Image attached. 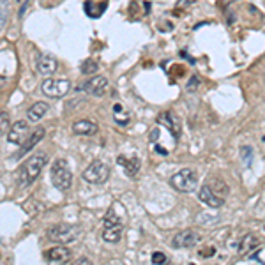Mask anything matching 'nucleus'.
Masks as SVG:
<instances>
[{
    "label": "nucleus",
    "mask_w": 265,
    "mask_h": 265,
    "mask_svg": "<svg viewBox=\"0 0 265 265\" xmlns=\"http://www.w3.org/2000/svg\"><path fill=\"white\" fill-rule=\"evenodd\" d=\"M154 147H156V152H158V154H161V156H168V150H166V148L159 147V145H154Z\"/></svg>",
    "instance_id": "c85d7f7f"
},
{
    "label": "nucleus",
    "mask_w": 265,
    "mask_h": 265,
    "mask_svg": "<svg viewBox=\"0 0 265 265\" xmlns=\"http://www.w3.org/2000/svg\"><path fill=\"white\" fill-rule=\"evenodd\" d=\"M240 154H242V159L246 166H251V161H253V148L251 147H242L240 148Z\"/></svg>",
    "instance_id": "b1692460"
},
{
    "label": "nucleus",
    "mask_w": 265,
    "mask_h": 265,
    "mask_svg": "<svg viewBox=\"0 0 265 265\" xmlns=\"http://www.w3.org/2000/svg\"><path fill=\"white\" fill-rule=\"evenodd\" d=\"M158 122L161 126H164V128L172 132V136H174L175 142H178V138H180V122H178L177 115H175L174 112H164V114H161L158 117Z\"/></svg>",
    "instance_id": "ddd939ff"
},
{
    "label": "nucleus",
    "mask_w": 265,
    "mask_h": 265,
    "mask_svg": "<svg viewBox=\"0 0 265 265\" xmlns=\"http://www.w3.org/2000/svg\"><path fill=\"white\" fill-rule=\"evenodd\" d=\"M8 128H9V115L8 112H2V122H0V129H2V134H8Z\"/></svg>",
    "instance_id": "bb28decb"
},
{
    "label": "nucleus",
    "mask_w": 265,
    "mask_h": 265,
    "mask_svg": "<svg viewBox=\"0 0 265 265\" xmlns=\"http://www.w3.org/2000/svg\"><path fill=\"white\" fill-rule=\"evenodd\" d=\"M258 248H260V240H258V237L253 234H248L238 240L237 253L240 254V256H246V254L250 256L251 251H260Z\"/></svg>",
    "instance_id": "dca6fc26"
},
{
    "label": "nucleus",
    "mask_w": 265,
    "mask_h": 265,
    "mask_svg": "<svg viewBox=\"0 0 265 265\" xmlns=\"http://www.w3.org/2000/svg\"><path fill=\"white\" fill-rule=\"evenodd\" d=\"M82 177H84V180L88 182V184H96V186L104 184V182L108 180V177H110V166H108L104 161H101V159H96V161H92V163L85 168Z\"/></svg>",
    "instance_id": "423d86ee"
},
{
    "label": "nucleus",
    "mask_w": 265,
    "mask_h": 265,
    "mask_svg": "<svg viewBox=\"0 0 265 265\" xmlns=\"http://www.w3.org/2000/svg\"><path fill=\"white\" fill-rule=\"evenodd\" d=\"M44 258L48 262H52V264H66V262H69L72 258V253H71V250H68V248L64 246V244H60V246H55V248H52V250L46 251Z\"/></svg>",
    "instance_id": "2eb2a0df"
},
{
    "label": "nucleus",
    "mask_w": 265,
    "mask_h": 265,
    "mask_svg": "<svg viewBox=\"0 0 265 265\" xmlns=\"http://www.w3.org/2000/svg\"><path fill=\"white\" fill-rule=\"evenodd\" d=\"M198 200H200L205 207H210V208H220L224 205V198L221 196V194H218L208 184H204L200 188V191H198Z\"/></svg>",
    "instance_id": "9d476101"
},
{
    "label": "nucleus",
    "mask_w": 265,
    "mask_h": 265,
    "mask_svg": "<svg viewBox=\"0 0 265 265\" xmlns=\"http://www.w3.org/2000/svg\"><path fill=\"white\" fill-rule=\"evenodd\" d=\"M80 234V226L76 224H69V223H58V224H53L46 230V237H48L50 242H55V244H69V242H74L78 240Z\"/></svg>",
    "instance_id": "20e7f679"
},
{
    "label": "nucleus",
    "mask_w": 265,
    "mask_h": 265,
    "mask_svg": "<svg viewBox=\"0 0 265 265\" xmlns=\"http://www.w3.org/2000/svg\"><path fill=\"white\" fill-rule=\"evenodd\" d=\"M170 184L178 193H193L198 188V175L191 168H182L170 177Z\"/></svg>",
    "instance_id": "39448f33"
},
{
    "label": "nucleus",
    "mask_w": 265,
    "mask_h": 265,
    "mask_svg": "<svg viewBox=\"0 0 265 265\" xmlns=\"http://www.w3.org/2000/svg\"><path fill=\"white\" fill-rule=\"evenodd\" d=\"M36 68H38V71L41 72L42 76H52L53 72L58 69V62H57V58L52 57V55H41V57L38 58Z\"/></svg>",
    "instance_id": "f3484780"
},
{
    "label": "nucleus",
    "mask_w": 265,
    "mask_h": 265,
    "mask_svg": "<svg viewBox=\"0 0 265 265\" xmlns=\"http://www.w3.org/2000/svg\"><path fill=\"white\" fill-rule=\"evenodd\" d=\"M28 136V122L26 120H16L14 124L9 128L8 134H6V140L12 145H22L23 142Z\"/></svg>",
    "instance_id": "9b49d317"
},
{
    "label": "nucleus",
    "mask_w": 265,
    "mask_h": 265,
    "mask_svg": "<svg viewBox=\"0 0 265 265\" xmlns=\"http://www.w3.org/2000/svg\"><path fill=\"white\" fill-rule=\"evenodd\" d=\"M150 260H152V264L154 265H161V264H166V254L164 253H161V251H154L152 253V256H150Z\"/></svg>",
    "instance_id": "393cba45"
},
{
    "label": "nucleus",
    "mask_w": 265,
    "mask_h": 265,
    "mask_svg": "<svg viewBox=\"0 0 265 265\" xmlns=\"http://www.w3.org/2000/svg\"><path fill=\"white\" fill-rule=\"evenodd\" d=\"M28 4H30V0H25V2H23V6L20 8V11H18V16H20V18H22V16L26 12V8H28Z\"/></svg>",
    "instance_id": "cd10ccee"
},
{
    "label": "nucleus",
    "mask_w": 265,
    "mask_h": 265,
    "mask_svg": "<svg viewBox=\"0 0 265 265\" xmlns=\"http://www.w3.org/2000/svg\"><path fill=\"white\" fill-rule=\"evenodd\" d=\"M118 166H122V170L126 172L128 177H134L140 172V159L138 158H128V156H118L117 158Z\"/></svg>",
    "instance_id": "a211bd4d"
},
{
    "label": "nucleus",
    "mask_w": 265,
    "mask_h": 265,
    "mask_svg": "<svg viewBox=\"0 0 265 265\" xmlns=\"http://www.w3.org/2000/svg\"><path fill=\"white\" fill-rule=\"evenodd\" d=\"M114 118H115V122H117V126H122V128H126V126L131 122V117L126 114L124 106L122 104L114 106Z\"/></svg>",
    "instance_id": "aec40b11"
},
{
    "label": "nucleus",
    "mask_w": 265,
    "mask_h": 265,
    "mask_svg": "<svg viewBox=\"0 0 265 265\" xmlns=\"http://www.w3.org/2000/svg\"><path fill=\"white\" fill-rule=\"evenodd\" d=\"M158 136H159V131H158V129H154V131H152V134H150V142H152V144H156Z\"/></svg>",
    "instance_id": "c756f323"
},
{
    "label": "nucleus",
    "mask_w": 265,
    "mask_h": 265,
    "mask_svg": "<svg viewBox=\"0 0 265 265\" xmlns=\"http://www.w3.org/2000/svg\"><path fill=\"white\" fill-rule=\"evenodd\" d=\"M41 90L46 98H52V99L64 98L71 90V82L68 78H48L42 82Z\"/></svg>",
    "instance_id": "0eeeda50"
},
{
    "label": "nucleus",
    "mask_w": 265,
    "mask_h": 265,
    "mask_svg": "<svg viewBox=\"0 0 265 265\" xmlns=\"http://www.w3.org/2000/svg\"><path fill=\"white\" fill-rule=\"evenodd\" d=\"M50 177H52V184L57 188L58 191L66 193V191L71 190L72 186V172L69 170L68 161L62 158L55 159L50 168Z\"/></svg>",
    "instance_id": "f03ea898"
},
{
    "label": "nucleus",
    "mask_w": 265,
    "mask_h": 265,
    "mask_svg": "<svg viewBox=\"0 0 265 265\" xmlns=\"http://www.w3.org/2000/svg\"><path fill=\"white\" fill-rule=\"evenodd\" d=\"M200 240H202V235L198 234V232L182 230L174 235L170 244H172V248H175V250H191V248L196 246Z\"/></svg>",
    "instance_id": "1a4fd4ad"
},
{
    "label": "nucleus",
    "mask_w": 265,
    "mask_h": 265,
    "mask_svg": "<svg viewBox=\"0 0 265 265\" xmlns=\"http://www.w3.org/2000/svg\"><path fill=\"white\" fill-rule=\"evenodd\" d=\"M262 228H264V232H265V223H264V224H262Z\"/></svg>",
    "instance_id": "473e14b6"
},
{
    "label": "nucleus",
    "mask_w": 265,
    "mask_h": 265,
    "mask_svg": "<svg viewBox=\"0 0 265 265\" xmlns=\"http://www.w3.org/2000/svg\"><path fill=\"white\" fill-rule=\"evenodd\" d=\"M78 264H90L88 258H78Z\"/></svg>",
    "instance_id": "2f4dec72"
},
{
    "label": "nucleus",
    "mask_w": 265,
    "mask_h": 265,
    "mask_svg": "<svg viewBox=\"0 0 265 265\" xmlns=\"http://www.w3.org/2000/svg\"><path fill=\"white\" fill-rule=\"evenodd\" d=\"M114 207H110L108 212H106L104 220H102V234H101L102 240H104V242H110V244L118 242L122 237V232H124V223H122L120 218L115 214Z\"/></svg>",
    "instance_id": "7ed1b4c3"
},
{
    "label": "nucleus",
    "mask_w": 265,
    "mask_h": 265,
    "mask_svg": "<svg viewBox=\"0 0 265 265\" xmlns=\"http://www.w3.org/2000/svg\"><path fill=\"white\" fill-rule=\"evenodd\" d=\"M44 136H46V129L41 128V126H39V128H36L34 131H32L30 134L26 136V140L23 142L22 145H20V152L16 154V159L22 158V156H25V154H28L30 150H34L36 145H38Z\"/></svg>",
    "instance_id": "f8f14e48"
},
{
    "label": "nucleus",
    "mask_w": 265,
    "mask_h": 265,
    "mask_svg": "<svg viewBox=\"0 0 265 265\" xmlns=\"http://www.w3.org/2000/svg\"><path fill=\"white\" fill-rule=\"evenodd\" d=\"M50 110V104L44 101H36L34 104L26 110V118H28V122H39L42 117H44L46 114H48Z\"/></svg>",
    "instance_id": "6ab92c4d"
},
{
    "label": "nucleus",
    "mask_w": 265,
    "mask_h": 265,
    "mask_svg": "<svg viewBox=\"0 0 265 265\" xmlns=\"http://www.w3.org/2000/svg\"><path fill=\"white\" fill-rule=\"evenodd\" d=\"M200 84H202L200 78H198L196 74H193L190 78V82H188V85H186V90H188V92H196V88L200 87Z\"/></svg>",
    "instance_id": "5701e85b"
},
{
    "label": "nucleus",
    "mask_w": 265,
    "mask_h": 265,
    "mask_svg": "<svg viewBox=\"0 0 265 265\" xmlns=\"http://www.w3.org/2000/svg\"><path fill=\"white\" fill-rule=\"evenodd\" d=\"M8 14H9V2L8 0H2V28L6 26V23H8Z\"/></svg>",
    "instance_id": "a878e982"
},
{
    "label": "nucleus",
    "mask_w": 265,
    "mask_h": 265,
    "mask_svg": "<svg viewBox=\"0 0 265 265\" xmlns=\"http://www.w3.org/2000/svg\"><path fill=\"white\" fill-rule=\"evenodd\" d=\"M48 159L50 158L46 152H36L34 156H30V158L22 164V168H20V172H18V186L22 190L23 188H28V186H32L38 180L41 172L44 170V166L48 164Z\"/></svg>",
    "instance_id": "f257e3e1"
},
{
    "label": "nucleus",
    "mask_w": 265,
    "mask_h": 265,
    "mask_svg": "<svg viewBox=\"0 0 265 265\" xmlns=\"http://www.w3.org/2000/svg\"><path fill=\"white\" fill-rule=\"evenodd\" d=\"M71 129L78 136H94V134H98L99 126L98 122L90 120V118H80V120L72 122Z\"/></svg>",
    "instance_id": "4468645a"
},
{
    "label": "nucleus",
    "mask_w": 265,
    "mask_h": 265,
    "mask_svg": "<svg viewBox=\"0 0 265 265\" xmlns=\"http://www.w3.org/2000/svg\"><path fill=\"white\" fill-rule=\"evenodd\" d=\"M186 4H194V0H180V2H178V8H182V6H186Z\"/></svg>",
    "instance_id": "7c9ffc66"
},
{
    "label": "nucleus",
    "mask_w": 265,
    "mask_h": 265,
    "mask_svg": "<svg viewBox=\"0 0 265 265\" xmlns=\"http://www.w3.org/2000/svg\"><path fill=\"white\" fill-rule=\"evenodd\" d=\"M208 186H210L212 190L216 191L218 194H221L223 198H226L228 196V193H230V188H228L226 184H224L221 178H214L212 182H208Z\"/></svg>",
    "instance_id": "412c9836"
},
{
    "label": "nucleus",
    "mask_w": 265,
    "mask_h": 265,
    "mask_svg": "<svg viewBox=\"0 0 265 265\" xmlns=\"http://www.w3.org/2000/svg\"><path fill=\"white\" fill-rule=\"evenodd\" d=\"M98 69H99V66L96 64L92 58H87V60H84V64H82V72H84L85 76L96 74V72H98Z\"/></svg>",
    "instance_id": "4be33fe9"
},
{
    "label": "nucleus",
    "mask_w": 265,
    "mask_h": 265,
    "mask_svg": "<svg viewBox=\"0 0 265 265\" xmlns=\"http://www.w3.org/2000/svg\"><path fill=\"white\" fill-rule=\"evenodd\" d=\"M108 80L104 76H92L90 80H85L84 84L76 87V92H85L94 98H102L108 90Z\"/></svg>",
    "instance_id": "6e6552de"
}]
</instances>
